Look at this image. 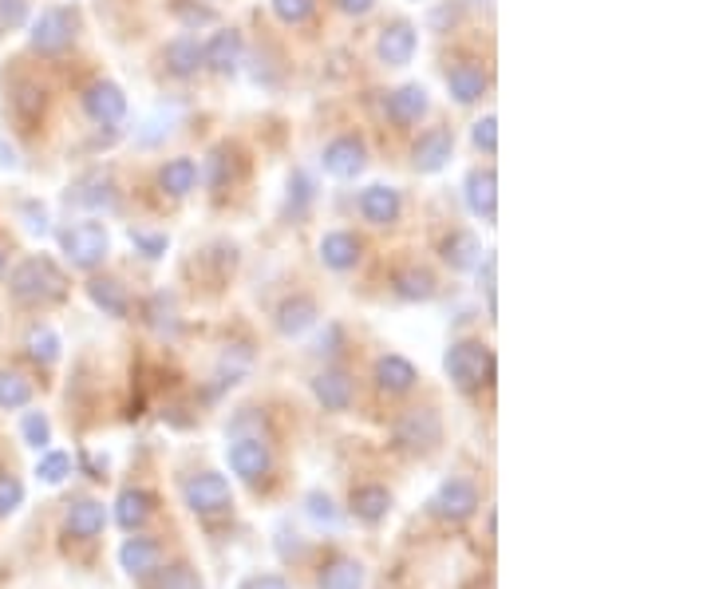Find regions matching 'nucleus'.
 Segmentation results:
<instances>
[{"label": "nucleus", "instance_id": "nucleus-1", "mask_svg": "<svg viewBox=\"0 0 711 589\" xmlns=\"http://www.w3.org/2000/svg\"><path fill=\"white\" fill-rule=\"evenodd\" d=\"M9 290L21 305H56L68 297V278L52 258H24L12 269Z\"/></svg>", "mask_w": 711, "mask_h": 589}, {"label": "nucleus", "instance_id": "nucleus-2", "mask_svg": "<svg viewBox=\"0 0 711 589\" xmlns=\"http://www.w3.org/2000/svg\"><path fill=\"white\" fill-rule=\"evenodd\" d=\"M443 368L459 392L474 396L495 384V352L483 341H454L443 356Z\"/></svg>", "mask_w": 711, "mask_h": 589}, {"label": "nucleus", "instance_id": "nucleus-3", "mask_svg": "<svg viewBox=\"0 0 711 589\" xmlns=\"http://www.w3.org/2000/svg\"><path fill=\"white\" fill-rule=\"evenodd\" d=\"M392 439L407 456H431L435 447L443 444V420H439L435 408H412V412H403L395 420Z\"/></svg>", "mask_w": 711, "mask_h": 589}, {"label": "nucleus", "instance_id": "nucleus-4", "mask_svg": "<svg viewBox=\"0 0 711 589\" xmlns=\"http://www.w3.org/2000/svg\"><path fill=\"white\" fill-rule=\"evenodd\" d=\"M182 498L198 518H217L234 507V491H229L226 475H217V471H202V475L186 479Z\"/></svg>", "mask_w": 711, "mask_h": 589}, {"label": "nucleus", "instance_id": "nucleus-5", "mask_svg": "<svg viewBox=\"0 0 711 589\" xmlns=\"http://www.w3.org/2000/svg\"><path fill=\"white\" fill-rule=\"evenodd\" d=\"M60 249L75 269H95L104 266L111 238H107V229L99 222H80V226H68L60 234Z\"/></svg>", "mask_w": 711, "mask_h": 589}, {"label": "nucleus", "instance_id": "nucleus-6", "mask_svg": "<svg viewBox=\"0 0 711 589\" xmlns=\"http://www.w3.org/2000/svg\"><path fill=\"white\" fill-rule=\"evenodd\" d=\"M75 40V12L72 9H44L36 21H32L28 44L32 52L40 56H60L68 52Z\"/></svg>", "mask_w": 711, "mask_h": 589}, {"label": "nucleus", "instance_id": "nucleus-7", "mask_svg": "<svg viewBox=\"0 0 711 589\" xmlns=\"http://www.w3.org/2000/svg\"><path fill=\"white\" fill-rule=\"evenodd\" d=\"M431 510L447 522H466L478 510V491L466 479H443L431 498Z\"/></svg>", "mask_w": 711, "mask_h": 589}, {"label": "nucleus", "instance_id": "nucleus-8", "mask_svg": "<svg viewBox=\"0 0 711 589\" xmlns=\"http://www.w3.org/2000/svg\"><path fill=\"white\" fill-rule=\"evenodd\" d=\"M83 111L92 115L99 127H115L127 115V95L119 83L111 80H95L87 92H83Z\"/></svg>", "mask_w": 711, "mask_h": 589}, {"label": "nucleus", "instance_id": "nucleus-9", "mask_svg": "<svg viewBox=\"0 0 711 589\" xmlns=\"http://www.w3.org/2000/svg\"><path fill=\"white\" fill-rule=\"evenodd\" d=\"M364 166H368V146L356 134H341L324 146V170L332 178H356Z\"/></svg>", "mask_w": 711, "mask_h": 589}, {"label": "nucleus", "instance_id": "nucleus-10", "mask_svg": "<svg viewBox=\"0 0 711 589\" xmlns=\"http://www.w3.org/2000/svg\"><path fill=\"white\" fill-rule=\"evenodd\" d=\"M451 151H454V134L447 127H435V131L419 134V143L412 146V166L419 175H439L451 163Z\"/></svg>", "mask_w": 711, "mask_h": 589}, {"label": "nucleus", "instance_id": "nucleus-11", "mask_svg": "<svg viewBox=\"0 0 711 589\" xmlns=\"http://www.w3.org/2000/svg\"><path fill=\"white\" fill-rule=\"evenodd\" d=\"M269 467H273V456H269V447L261 439H237L229 447V471L237 479H246V483H258V479L269 475Z\"/></svg>", "mask_w": 711, "mask_h": 589}, {"label": "nucleus", "instance_id": "nucleus-12", "mask_svg": "<svg viewBox=\"0 0 711 589\" xmlns=\"http://www.w3.org/2000/svg\"><path fill=\"white\" fill-rule=\"evenodd\" d=\"M312 396L320 400L324 412H348L352 400H356V388H352V376L341 368H324L320 376H312Z\"/></svg>", "mask_w": 711, "mask_h": 589}, {"label": "nucleus", "instance_id": "nucleus-13", "mask_svg": "<svg viewBox=\"0 0 711 589\" xmlns=\"http://www.w3.org/2000/svg\"><path fill=\"white\" fill-rule=\"evenodd\" d=\"M158 562H163V550H158L155 538L134 534L119 546V566H123L131 578H151L158 569Z\"/></svg>", "mask_w": 711, "mask_h": 589}, {"label": "nucleus", "instance_id": "nucleus-14", "mask_svg": "<svg viewBox=\"0 0 711 589\" xmlns=\"http://www.w3.org/2000/svg\"><path fill=\"white\" fill-rule=\"evenodd\" d=\"M466 207H471V214L474 217H495V210H498V175L490 170V166H478V170H471L466 175Z\"/></svg>", "mask_w": 711, "mask_h": 589}, {"label": "nucleus", "instance_id": "nucleus-15", "mask_svg": "<svg viewBox=\"0 0 711 589\" xmlns=\"http://www.w3.org/2000/svg\"><path fill=\"white\" fill-rule=\"evenodd\" d=\"M376 52L388 68H403V63H412L415 56V28L407 21H395L380 32V44H376Z\"/></svg>", "mask_w": 711, "mask_h": 589}, {"label": "nucleus", "instance_id": "nucleus-16", "mask_svg": "<svg viewBox=\"0 0 711 589\" xmlns=\"http://www.w3.org/2000/svg\"><path fill=\"white\" fill-rule=\"evenodd\" d=\"M415 380H419V373H415V364L407 361V356H380L376 361V388L380 392H388V396H403V392H412L415 388Z\"/></svg>", "mask_w": 711, "mask_h": 589}, {"label": "nucleus", "instance_id": "nucleus-17", "mask_svg": "<svg viewBox=\"0 0 711 589\" xmlns=\"http://www.w3.org/2000/svg\"><path fill=\"white\" fill-rule=\"evenodd\" d=\"M360 238L356 234H348V229H332V234H324L320 238V261L329 269H336V273H348L356 261H360Z\"/></svg>", "mask_w": 711, "mask_h": 589}, {"label": "nucleus", "instance_id": "nucleus-18", "mask_svg": "<svg viewBox=\"0 0 711 589\" xmlns=\"http://www.w3.org/2000/svg\"><path fill=\"white\" fill-rule=\"evenodd\" d=\"M403 202H400V190L383 187V182H376V187H368L360 195V214L368 217L371 226H392L395 217H400Z\"/></svg>", "mask_w": 711, "mask_h": 589}, {"label": "nucleus", "instance_id": "nucleus-19", "mask_svg": "<svg viewBox=\"0 0 711 589\" xmlns=\"http://www.w3.org/2000/svg\"><path fill=\"white\" fill-rule=\"evenodd\" d=\"M317 301L297 293V297H285L277 309V332L281 337H300V332H309L317 325Z\"/></svg>", "mask_w": 711, "mask_h": 589}, {"label": "nucleus", "instance_id": "nucleus-20", "mask_svg": "<svg viewBox=\"0 0 711 589\" xmlns=\"http://www.w3.org/2000/svg\"><path fill=\"white\" fill-rule=\"evenodd\" d=\"M237 60H241V32L234 28H222L210 36V44L202 48V63L206 68H214V72L229 75L237 68Z\"/></svg>", "mask_w": 711, "mask_h": 589}, {"label": "nucleus", "instance_id": "nucleus-21", "mask_svg": "<svg viewBox=\"0 0 711 589\" xmlns=\"http://www.w3.org/2000/svg\"><path fill=\"white\" fill-rule=\"evenodd\" d=\"M151 510H155V495H146L139 486H127V491H119V498H115V522H119L127 534H134V530L143 527L146 518H151Z\"/></svg>", "mask_w": 711, "mask_h": 589}, {"label": "nucleus", "instance_id": "nucleus-22", "mask_svg": "<svg viewBox=\"0 0 711 589\" xmlns=\"http://www.w3.org/2000/svg\"><path fill=\"white\" fill-rule=\"evenodd\" d=\"M68 534L72 538H83V542H92V538L104 534L107 527V507L104 503H95V498H80L72 510H68Z\"/></svg>", "mask_w": 711, "mask_h": 589}, {"label": "nucleus", "instance_id": "nucleus-23", "mask_svg": "<svg viewBox=\"0 0 711 589\" xmlns=\"http://www.w3.org/2000/svg\"><path fill=\"white\" fill-rule=\"evenodd\" d=\"M348 510L360 518V522H380V518H388V510H392V491L380 483L356 486L348 498Z\"/></svg>", "mask_w": 711, "mask_h": 589}, {"label": "nucleus", "instance_id": "nucleus-24", "mask_svg": "<svg viewBox=\"0 0 711 589\" xmlns=\"http://www.w3.org/2000/svg\"><path fill=\"white\" fill-rule=\"evenodd\" d=\"M427 87H419V83H403L400 92H392V99H388V111H392V119L400 127H412L419 123L423 115H427Z\"/></svg>", "mask_w": 711, "mask_h": 589}, {"label": "nucleus", "instance_id": "nucleus-25", "mask_svg": "<svg viewBox=\"0 0 711 589\" xmlns=\"http://www.w3.org/2000/svg\"><path fill=\"white\" fill-rule=\"evenodd\" d=\"M439 254H443V261L451 269L466 273V269L478 266V258H483V246H478V238H474L471 229H451V234L443 238V246H439Z\"/></svg>", "mask_w": 711, "mask_h": 589}, {"label": "nucleus", "instance_id": "nucleus-26", "mask_svg": "<svg viewBox=\"0 0 711 589\" xmlns=\"http://www.w3.org/2000/svg\"><path fill=\"white\" fill-rule=\"evenodd\" d=\"M447 87H451V95L459 104H474V99H483V92H486V72L471 60L454 63L451 72H447Z\"/></svg>", "mask_w": 711, "mask_h": 589}, {"label": "nucleus", "instance_id": "nucleus-27", "mask_svg": "<svg viewBox=\"0 0 711 589\" xmlns=\"http://www.w3.org/2000/svg\"><path fill=\"white\" fill-rule=\"evenodd\" d=\"M87 297L95 301V309H104L107 317H127L131 313V297L115 278H92L87 281Z\"/></svg>", "mask_w": 711, "mask_h": 589}, {"label": "nucleus", "instance_id": "nucleus-28", "mask_svg": "<svg viewBox=\"0 0 711 589\" xmlns=\"http://www.w3.org/2000/svg\"><path fill=\"white\" fill-rule=\"evenodd\" d=\"M194 182H198L194 158H170V163L158 170V187H163L170 198H186L190 190H194Z\"/></svg>", "mask_w": 711, "mask_h": 589}, {"label": "nucleus", "instance_id": "nucleus-29", "mask_svg": "<svg viewBox=\"0 0 711 589\" xmlns=\"http://www.w3.org/2000/svg\"><path fill=\"white\" fill-rule=\"evenodd\" d=\"M435 273L423 266H407L395 273V293H400L403 301H431L435 297Z\"/></svg>", "mask_w": 711, "mask_h": 589}, {"label": "nucleus", "instance_id": "nucleus-30", "mask_svg": "<svg viewBox=\"0 0 711 589\" xmlns=\"http://www.w3.org/2000/svg\"><path fill=\"white\" fill-rule=\"evenodd\" d=\"M320 589H364V566L356 558H332L320 569Z\"/></svg>", "mask_w": 711, "mask_h": 589}, {"label": "nucleus", "instance_id": "nucleus-31", "mask_svg": "<svg viewBox=\"0 0 711 589\" xmlns=\"http://www.w3.org/2000/svg\"><path fill=\"white\" fill-rule=\"evenodd\" d=\"M202 68V48H198L194 40H175L166 44V72L178 75V80H190V75Z\"/></svg>", "mask_w": 711, "mask_h": 589}, {"label": "nucleus", "instance_id": "nucleus-32", "mask_svg": "<svg viewBox=\"0 0 711 589\" xmlns=\"http://www.w3.org/2000/svg\"><path fill=\"white\" fill-rule=\"evenodd\" d=\"M24 349H28V356L36 364H56V361H60L63 344H60V337L48 329V325H36V329L24 337Z\"/></svg>", "mask_w": 711, "mask_h": 589}, {"label": "nucleus", "instance_id": "nucleus-33", "mask_svg": "<svg viewBox=\"0 0 711 589\" xmlns=\"http://www.w3.org/2000/svg\"><path fill=\"white\" fill-rule=\"evenodd\" d=\"M32 400V384L21 373L4 368L0 373V412H16V408H28Z\"/></svg>", "mask_w": 711, "mask_h": 589}, {"label": "nucleus", "instance_id": "nucleus-34", "mask_svg": "<svg viewBox=\"0 0 711 589\" xmlns=\"http://www.w3.org/2000/svg\"><path fill=\"white\" fill-rule=\"evenodd\" d=\"M75 202H80V207H115V187H111V178L107 175H87L80 182V187H75Z\"/></svg>", "mask_w": 711, "mask_h": 589}, {"label": "nucleus", "instance_id": "nucleus-35", "mask_svg": "<svg viewBox=\"0 0 711 589\" xmlns=\"http://www.w3.org/2000/svg\"><path fill=\"white\" fill-rule=\"evenodd\" d=\"M68 475H72V456L68 451H44L40 463H36V479L48 486H60Z\"/></svg>", "mask_w": 711, "mask_h": 589}, {"label": "nucleus", "instance_id": "nucleus-36", "mask_svg": "<svg viewBox=\"0 0 711 589\" xmlns=\"http://www.w3.org/2000/svg\"><path fill=\"white\" fill-rule=\"evenodd\" d=\"M158 581L151 589H202V578H198L194 569L178 562V566H166V569H155Z\"/></svg>", "mask_w": 711, "mask_h": 589}, {"label": "nucleus", "instance_id": "nucleus-37", "mask_svg": "<svg viewBox=\"0 0 711 589\" xmlns=\"http://www.w3.org/2000/svg\"><path fill=\"white\" fill-rule=\"evenodd\" d=\"M21 432H24V444L36 447V451H44V447L52 444V424H48V415H44V412H28V415H24Z\"/></svg>", "mask_w": 711, "mask_h": 589}, {"label": "nucleus", "instance_id": "nucleus-38", "mask_svg": "<svg viewBox=\"0 0 711 589\" xmlns=\"http://www.w3.org/2000/svg\"><path fill=\"white\" fill-rule=\"evenodd\" d=\"M24 507V483L16 475H0V518L16 515Z\"/></svg>", "mask_w": 711, "mask_h": 589}, {"label": "nucleus", "instance_id": "nucleus-39", "mask_svg": "<svg viewBox=\"0 0 711 589\" xmlns=\"http://www.w3.org/2000/svg\"><path fill=\"white\" fill-rule=\"evenodd\" d=\"M305 510H309V518L317 522V527H336L341 522V515H336V507H332L329 495H320V491H312L309 498H305Z\"/></svg>", "mask_w": 711, "mask_h": 589}, {"label": "nucleus", "instance_id": "nucleus-40", "mask_svg": "<svg viewBox=\"0 0 711 589\" xmlns=\"http://www.w3.org/2000/svg\"><path fill=\"white\" fill-rule=\"evenodd\" d=\"M151 325H155L158 332H178V313H175V301L166 297V293H158L155 301H151Z\"/></svg>", "mask_w": 711, "mask_h": 589}, {"label": "nucleus", "instance_id": "nucleus-41", "mask_svg": "<svg viewBox=\"0 0 711 589\" xmlns=\"http://www.w3.org/2000/svg\"><path fill=\"white\" fill-rule=\"evenodd\" d=\"M273 12L285 24H305L312 16V0H273Z\"/></svg>", "mask_w": 711, "mask_h": 589}, {"label": "nucleus", "instance_id": "nucleus-42", "mask_svg": "<svg viewBox=\"0 0 711 589\" xmlns=\"http://www.w3.org/2000/svg\"><path fill=\"white\" fill-rule=\"evenodd\" d=\"M474 146H483L486 155H495L498 151V119L495 115H486V119L474 123Z\"/></svg>", "mask_w": 711, "mask_h": 589}, {"label": "nucleus", "instance_id": "nucleus-43", "mask_svg": "<svg viewBox=\"0 0 711 589\" xmlns=\"http://www.w3.org/2000/svg\"><path fill=\"white\" fill-rule=\"evenodd\" d=\"M0 21L9 28H21L28 21V0H0Z\"/></svg>", "mask_w": 711, "mask_h": 589}, {"label": "nucleus", "instance_id": "nucleus-44", "mask_svg": "<svg viewBox=\"0 0 711 589\" xmlns=\"http://www.w3.org/2000/svg\"><path fill=\"white\" fill-rule=\"evenodd\" d=\"M131 242L143 249L146 258H163V254H166V238H158V234H143V229H134Z\"/></svg>", "mask_w": 711, "mask_h": 589}, {"label": "nucleus", "instance_id": "nucleus-45", "mask_svg": "<svg viewBox=\"0 0 711 589\" xmlns=\"http://www.w3.org/2000/svg\"><path fill=\"white\" fill-rule=\"evenodd\" d=\"M495 254H486V278H483V290H486V309L495 317Z\"/></svg>", "mask_w": 711, "mask_h": 589}, {"label": "nucleus", "instance_id": "nucleus-46", "mask_svg": "<svg viewBox=\"0 0 711 589\" xmlns=\"http://www.w3.org/2000/svg\"><path fill=\"white\" fill-rule=\"evenodd\" d=\"M241 589H289V581L277 578V574H261V578H249Z\"/></svg>", "mask_w": 711, "mask_h": 589}, {"label": "nucleus", "instance_id": "nucleus-47", "mask_svg": "<svg viewBox=\"0 0 711 589\" xmlns=\"http://www.w3.org/2000/svg\"><path fill=\"white\" fill-rule=\"evenodd\" d=\"M332 4H336L341 12H348V16H364V12H371L376 0H332Z\"/></svg>", "mask_w": 711, "mask_h": 589}, {"label": "nucleus", "instance_id": "nucleus-48", "mask_svg": "<svg viewBox=\"0 0 711 589\" xmlns=\"http://www.w3.org/2000/svg\"><path fill=\"white\" fill-rule=\"evenodd\" d=\"M0 166H16V151H12V146H4V143H0Z\"/></svg>", "mask_w": 711, "mask_h": 589}, {"label": "nucleus", "instance_id": "nucleus-49", "mask_svg": "<svg viewBox=\"0 0 711 589\" xmlns=\"http://www.w3.org/2000/svg\"><path fill=\"white\" fill-rule=\"evenodd\" d=\"M4 266H9V254H4V246H0V273H4Z\"/></svg>", "mask_w": 711, "mask_h": 589}]
</instances>
